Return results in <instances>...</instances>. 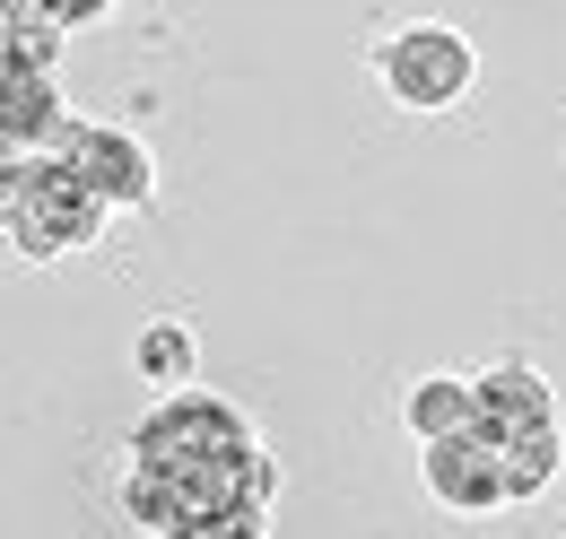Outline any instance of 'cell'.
Instances as JSON below:
<instances>
[{
	"mask_svg": "<svg viewBox=\"0 0 566 539\" xmlns=\"http://www.w3.org/2000/svg\"><path fill=\"white\" fill-rule=\"evenodd\" d=\"M271 453H132V478H123V514L140 531H271Z\"/></svg>",
	"mask_w": 566,
	"mask_h": 539,
	"instance_id": "6da1fadb",
	"label": "cell"
},
{
	"mask_svg": "<svg viewBox=\"0 0 566 539\" xmlns=\"http://www.w3.org/2000/svg\"><path fill=\"white\" fill-rule=\"evenodd\" d=\"M480 426L496 435V453H505V471H514V505L558 478L566 435H558V392L541 383V366L505 357L496 374H480Z\"/></svg>",
	"mask_w": 566,
	"mask_h": 539,
	"instance_id": "7a4b0ae2",
	"label": "cell"
},
{
	"mask_svg": "<svg viewBox=\"0 0 566 539\" xmlns=\"http://www.w3.org/2000/svg\"><path fill=\"white\" fill-rule=\"evenodd\" d=\"M105 192L78 175L71 157L44 139V157H35V175H27V192L9 201V218H0V235L27 253V262H53V253H78V244H96L105 235Z\"/></svg>",
	"mask_w": 566,
	"mask_h": 539,
	"instance_id": "3957f363",
	"label": "cell"
},
{
	"mask_svg": "<svg viewBox=\"0 0 566 539\" xmlns=\"http://www.w3.org/2000/svg\"><path fill=\"white\" fill-rule=\"evenodd\" d=\"M375 78H384V96H392L401 114H453V105L471 96V78H480V53H471L462 27L410 18V27H392V35L375 44Z\"/></svg>",
	"mask_w": 566,
	"mask_h": 539,
	"instance_id": "277c9868",
	"label": "cell"
},
{
	"mask_svg": "<svg viewBox=\"0 0 566 539\" xmlns=\"http://www.w3.org/2000/svg\"><path fill=\"white\" fill-rule=\"evenodd\" d=\"M419 478H427V496H436L444 514H496V505H514V471H505V453H496L489 426L427 435L419 444Z\"/></svg>",
	"mask_w": 566,
	"mask_h": 539,
	"instance_id": "5b68a950",
	"label": "cell"
},
{
	"mask_svg": "<svg viewBox=\"0 0 566 539\" xmlns=\"http://www.w3.org/2000/svg\"><path fill=\"white\" fill-rule=\"evenodd\" d=\"M53 148L105 192V209H148L157 201V166H148V148L132 131H114V123H62Z\"/></svg>",
	"mask_w": 566,
	"mask_h": 539,
	"instance_id": "8992f818",
	"label": "cell"
},
{
	"mask_svg": "<svg viewBox=\"0 0 566 539\" xmlns=\"http://www.w3.org/2000/svg\"><path fill=\"white\" fill-rule=\"evenodd\" d=\"M132 453H262L253 418L218 392H175V401L132 435Z\"/></svg>",
	"mask_w": 566,
	"mask_h": 539,
	"instance_id": "52a82bcc",
	"label": "cell"
},
{
	"mask_svg": "<svg viewBox=\"0 0 566 539\" xmlns=\"http://www.w3.org/2000/svg\"><path fill=\"white\" fill-rule=\"evenodd\" d=\"M401 418H410V435H453V426H480V383L471 374H419L410 383V401H401Z\"/></svg>",
	"mask_w": 566,
	"mask_h": 539,
	"instance_id": "ba28073f",
	"label": "cell"
},
{
	"mask_svg": "<svg viewBox=\"0 0 566 539\" xmlns=\"http://www.w3.org/2000/svg\"><path fill=\"white\" fill-rule=\"evenodd\" d=\"M132 357H140L148 383H192V331H184V323H148V331L132 339Z\"/></svg>",
	"mask_w": 566,
	"mask_h": 539,
	"instance_id": "9c48e42d",
	"label": "cell"
},
{
	"mask_svg": "<svg viewBox=\"0 0 566 539\" xmlns=\"http://www.w3.org/2000/svg\"><path fill=\"white\" fill-rule=\"evenodd\" d=\"M35 157H44L35 139H9V131H0V218H9V201L27 192V175H35Z\"/></svg>",
	"mask_w": 566,
	"mask_h": 539,
	"instance_id": "30bf717a",
	"label": "cell"
},
{
	"mask_svg": "<svg viewBox=\"0 0 566 539\" xmlns=\"http://www.w3.org/2000/svg\"><path fill=\"white\" fill-rule=\"evenodd\" d=\"M35 9H44L53 27H87V18H105L114 0H35Z\"/></svg>",
	"mask_w": 566,
	"mask_h": 539,
	"instance_id": "8fae6325",
	"label": "cell"
}]
</instances>
